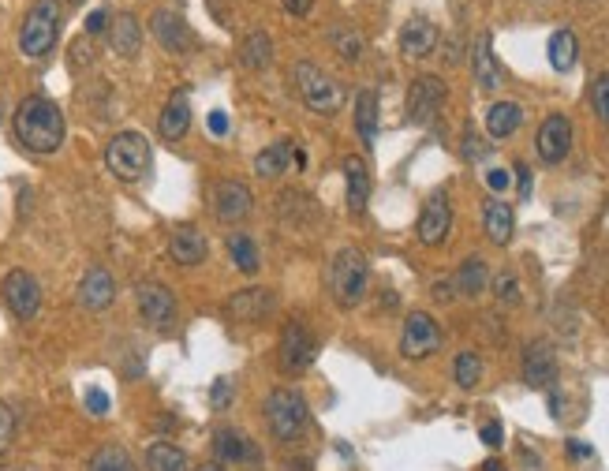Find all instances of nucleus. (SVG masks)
<instances>
[{
	"instance_id": "bb28decb",
	"label": "nucleus",
	"mask_w": 609,
	"mask_h": 471,
	"mask_svg": "<svg viewBox=\"0 0 609 471\" xmlns=\"http://www.w3.org/2000/svg\"><path fill=\"white\" fill-rule=\"evenodd\" d=\"M520 124H524V105H520V101H494V105L486 109V131H490V139H509V135H516Z\"/></svg>"
},
{
	"instance_id": "7c9ffc66",
	"label": "nucleus",
	"mask_w": 609,
	"mask_h": 471,
	"mask_svg": "<svg viewBox=\"0 0 609 471\" xmlns=\"http://www.w3.org/2000/svg\"><path fill=\"white\" fill-rule=\"evenodd\" d=\"M486 281H490L486 262H482L479 255L464 258V262H460V270H456V277H453L456 296H468V300H475V296H482V292H486Z\"/></svg>"
},
{
	"instance_id": "4be33fe9",
	"label": "nucleus",
	"mask_w": 609,
	"mask_h": 471,
	"mask_svg": "<svg viewBox=\"0 0 609 471\" xmlns=\"http://www.w3.org/2000/svg\"><path fill=\"white\" fill-rule=\"evenodd\" d=\"M206 236H202L195 225H180V229H172L169 236V255L176 266H202L206 262Z\"/></svg>"
},
{
	"instance_id": "09e8293b",
	"label": "nucleus",
	"mask_w": 609,
	"mask_h": 471,
	"mask_svg": "<svg viewBox=\"0 0 609 471\" xmlns=\"http://www.w3.org/2000/svg\"><path fill=\"white\" fill-rule=\"evenodd\" d=\"M453 296H456V285H453V281H434V300L449 303Z\"/></svg>"
},
{
	"instance_id": "7ed1b4c3",
	"label": "nucleus",
	"mask_w": 609,
	"mask_h": 471,
	"mask_svg": "<svg viewBox=\"0 0 609 471\" xmlns=\"http://www.w3.org/2000/svg\"><path fill=\"white\" fill-rule=\"evenodd\" d=\"M60 0H34L30 4L27 19H23V27H19V49H23V57L30 60H42L60 38Z\"/></svg>"
},
{
	"instance_id": "f704fd0d",
	"label": "nucleus",
	"mask_w": 609,
	"mask_h": 471,
	"mask_svg": "<svg viewBox=\"0 0 609 471\" xmlns=\"http://www.w3.org/2000/svg\"><path fill=\"white\" fill-rule=\"evenodd\" d=\"M90 471H135V460L124 445H101L90 457Z\"/></svg>"
},
{
	"instance_id": "a878e982",
	"label": "nucleus",
	"mask_w": 609,
	"mask_h": 471,
	"mask_svg": "<svg viewBox=\"0 0 609 471\" xmlns=\"http://www.w3.org/2000/svg\"><path fill=\"white\" fill-rule=\"evenodd\" d=\"M109 45H113V53L116 57H139V49H142V27H139V19L131 12L124 15H116L113 23H109Z\"/></svg>"
},
{
	"instance_id": "c9c22d12",
	"label": "nucleus",
	"mask_w": 609,
	"mask_h": 471,
	"mask_svg": "<svg viewBox=\"0 0 609 471\" xmlns=\"http://www.w3.org/2000/svg\"><path fill=\"white\" fill-rule=\"evenodd\" d=\"M453 378H456V386L460 389H475L482 382V359L479 352H460V356L453 359Z\"/></svg>"
},
{
	"instance_id": "1a4fd4ad",
	"label": "nucleus",
	"mask_w": 609,
	"mask_h": 471,
	"mask_svg": "<svg viewBox=\"0 0 609 471\" xmlns=\"http://www.w3.org/2000/svg\"><path fill=\"white\" fill-rule=\"evenodd\" d=\"M449 98V90L441 83L438 75H419V79H411L408 86V120L415 128H426V124H434V116L441 113V105Z\"/></svg>"
},
{
	"instance_id": "37998d69",
	"label": "nucleus",
	"mask_w": 609,
	"mask_h": 471,
	"mask_svg": "<svg viewBox=\"0 0 609 471\" xmlns=\"http://www.w3.org/2000/svg\"><path fill=\"white\" fill-rule=\"evenodd\" d=\"M479 442L486 445V449H501V442H505V430H501V423H482Z\"/></svg>"
},
{
	"instance_id": "6ab92c4d",
	"label": "nucleus",
	"mask_w": 609,
	"mask_h": 471,
	"mask_svg": "<svg viewBox=\"0 0 609 471\" xmlns=\"http://www.w3.org/2000/svg\"><path fill=\"white\" fill-rule=\"evenodd\" d=\"M113 300H116L113 273L105 270V266H90L83 273V281H79V303H83L86 311H105Z\"/></svg>"
},
{
	"instance_id": "a18cd8bd",
	"label": "nucleus",
	"mask_w": 609,
	"mask_h": 471,
	"mask_svg": "<svg viewBox=\"0 0 609 471\" xmlns=\"http://www.w3.org/2000/svg\"><path fill=\"white\" fill-rule=\"evenodd\" d=\"M105 30H109V12H105V8L86 15V34H90V38H94V34H105Z\"/></svg>"
},
{
	"instance_id": "0eeeda50",
	"label": "nucleus",
	"mask_w": 609,
	"mask_h": 471,
	"mask_svg": "<svg viewBox=\"0 0 609 471\" xmlns=\"http://www.w3.org/2000/svg\"><path fill=\"white\" fill-rule=\"evenodd\" d=\"M0 300L4 307L19 318V322H30L38 307H42V285H38V277L27 270H12L4 281H0Z\"/></svg>"
},
{
	"instance_id": "4d7b16f0",
	"label": "nucleus",
	"mask_w": 609,
	"mask_h": 471,
	"mask_svg": "<svg viewBox=\"0 0 609 471\" xmlns=\"http://www.w3.org/2000/svg\"><path fill=\"white\" fill-rule=\"evenodd\" d=\"M0 120H4V105H0Z\"/></svg>"
},
{
	"instance_id": "f3484780",
	"label": "nucleus",
	"mask_w": 609,
	"mask_h": 471,
	"mask_svg": "<svg viewBox=\"0 0 609 471\" xmlns=\"http://www.w3.org/2000/svg\"><path fill=\"white\" fill-rule=\"evenodd\" d=\"M273 307H277V300H273L270 288H243V292H236L232 300L225 303V314L232 318V322H258V318H266V314H273Z\"/></svg>"
},
{
	"instance_id": "f257e3e1",
	"label": "nucleus",
	"mask_w": 609,
	"mask_h": 471,
	"mask_svg": "<svg viewBox=\"0 0 609 471\" xmlns=\"http://www.w3.org/2000/svg\"><path fill=\"white\" fill-rule=\"evenodd\" d=\"M12 131L15 143L30 150V154H57L68 128H64V113L57 109V101L42 98V94H30L15 109Z\"/></svg>"
},
{
	"instance_id": "393cba45",
	"label": "nucleus",
	"mask_w": 609,
	"mask_h": 471,
	"mask_svg": "<svg viewBox=\"0 0 609 471\" xmlns=\"http://www.w3.org/2000/svg\"><path fill=\"white\" fill-rule=\"evenodd\" d=\"M482 232H486V240L497 243V247H505V243L512 240V232H516V214H512L509 202L490 199L482 206Z\"/></svg>"
},
{
	"instance_id": "412c9836",
	"label": "nucleus",
	"mask_w": 609,
	"mask_h": 471,
	"mask_svg": "<svg viewBox=\"0 0 609 471\" xmlns=\"http://www.w3.org/2000/svg\"><path fill=\"white\" fill-rule=\"evenodd\" d=\"M344 202L352 214H363L370 202V169L363 157H344Z\"/></svg>"
},
{
	"instance_id": "f03ea898",
	"label": "nucleus",
	"mask_w": 609,
	"mask_h": 471,
	"mask_svg": "<svg viewBox=\"0 0 609 471\" xmlns=\"http://www.w3.org/2000/svg\"><path fill=\"white\" fill-rule=\"evenodd\" d=\"M370 288V262L363 251H355V247H340L333 262H329V292H333V300L337 307L344 311H352L363 303Z\"/></svg>"
},
{
	"instance_id": "4468645a",
	"label": "nucleus",
	"mask_w": 609,
	"mask_h": 471,
	"mask_svg": "<svg viewBox=\"0 0 609 471\" xmlns=\"http://www.w3.org/2000/svg\"><path fill=\"white\" fill-rule=\"evenodd\" d=\"M535 150H539L546 165H561L565 161L568 150H572V124H568V116L553 113L542 120L539 135H535Z\"/></svg>"
},
{
	"instance_id": "e433bc0d",
	"label": "nucleus",
	"mask_w": 609,
	"mask_h": 471,
	"mask_svg": "<svg viewBox=\"0 0 609 471\" xmlns=\"http://www.w3.org/2000/svg\"><path fill=\"white\" fill-rule=\"evenodd\" d=\"M329 38H333V49H337V53L348 60V64H355V60L363 57V34H359L355 27H348V23H340V27L333 30Z\"/></svg>"
},
{
	"instance_id": "4c0bfd02",
	"label": "nucleus",
	"mask_w": 609,
	"mask_h": 471,
	"mask_svg": "<svg viewBox=\"0 0 609 471\" xmlns=\"http://www.w3.org/2000/svg\"><path fill=\"white\" fill-rule=\"evenodd\" d=\"M591 105H595V116L609 128V72H602L591 83Z\"/></svg>"
},
{
	"instance_id": "c03bdc74",
	"label": "nucleus",
	"mask_w": 609,
	"mask_h": 471,
	"mask_svg": "<svg viewBox=\"0 0 609 471\" xmlns=\"http://www.w3.org/2000/svg\"><path fill=\"white\" fill-rule=\"evenodd\" d=\"M232 393H236V389H232V382H228V378H217V382H213V389H210L213 408H225V404H232Z\"/></svg>"
},
{
	"instance_id": "c85d7f7f",
	"label": "nucleus",
	"mask_w": 609,
	"mask_h": 471,
	"mask_svg": "<svg viewBox=\"0 0 609 471\" xmlns=\"http://www.w3.org/2000/svg\"><path fill=\"white\" fill-rule=\"evenodd\" d=\"M378 113H382L378 94L374 90H359V98H355V131H359V139H363L367 150L378 146Z\"/></svg>"
},
{
	"instance_id": "6e6d98bb",
	"label": "nucleus",
	"mask_w": 609,
	"mask_h": 471,
	"mask_svg": "<svg viewBox=\"0 0 609 471\" xmlns=\"http://www.w3.org/2000/svg\"><path fill=\"white\" fill-rule=\"evenodd\" d=\"M199 471H225V464H202Z\"/></svg>"
},
{
	"instance_id": "58836bf2",
	"label": "nucleus",
	"mask_w": 609,
	"mask_h": 471,
	"mask_svg": "<svg viewBox=\"0 0 609 471\" xmlns=\"http://www.w3.org/2000/svg\"><path fill=\"white\" fill-rule=\"evenodd\" d=\"M494 292L501 303H509V307H516L520 303V281L512 277V273H497L494 277Z\"/></svg>"
},
{
	"instance_id": "c756f323",
	"label": "nucleus",
	"mask_w": 609,
	"mask_h": 471,
	"mask_svg": "<svg viewBox=\"0 0 609 471\" xmlns=\"http://www.w3.org/2000/svg\"><path fill=\"white\" fill-rule=\"evenodd\" d=\"M240 64L247 72H266L273 64V42L266 30H251L240 42Z\"/></svg>"
},
{
	"instance_id": "13d9d810",
	"label": "nucleus",
	"mask_w": 609,
	"mask_h": 471,
	"mask_svg": "<svg viewBox=\"0 0 609 471\" xmlns=\"http://www.w3.org/2000/svg\"><path fill=\"white\" fill-rule=\"evenodd\" d=\"M68 4H83V0H68Z\"/></svg>"
},
{
	"instance_id": "5fc2aeb1",
	"label": "nucleus",
	"mask_w": 609,
	"mask_h": 471,
	"mask_svg": "<svg viewBox=\"0 0 609 471\" xmlns=\"http://www.w3.org/2000/svg\"><path fill=\"white\" fill-rule=\"evenodd\" d=\"M482 471H505V468H501L497 460H486V464H482Z\"/></svg>"
},
{
	"instance_id": "f8f14e48",
	"label": "nucleus",
	"mask_w": 609,
	"mask_h": 471,
	"mask_svg": "<svg viewBox=\"0 0 609 471\" xmlns=\"http://www.w3.org/2000/svg\"><path fill=\"white\" fill-rule=\"evenodd\" d=\"M419 243L423 247H441L453 232V206H449V195L445 191H434L430 199L423 202V214H419Z\"/></svg>"
},
{
	"instance_id": "a19ab883",
	"label": "nucleus",
	"mask_w": 609,
	"mask_h": 471,
	"mask_svg": "<svg viewBox=\"0 0 609 471\" xmlns=\"http://www.w3.org/2000/svg\"><path fill=\"white\" fill-rule=\"evenodd\" d=\"M109 408H113V400L105 389H86V412L101 419V415H109Z\"/></svg>"
},
{
	"instance_id": "aec40b11",
	"label": "nucleus",
	"mask_w": 609,
	"mask_h": 471,
	"mask_svg": "<svg viewBox=\"0 0 609 471\" xmlns=\"http://www.w3.org/2000/svg\"><path fill=\"white\" fill-rule=\"evenodd\" d=\"M213 457H217V464H247V460H262V453L243 430L221 427L213 434Z\"/></svg>"
},
{
	"instance_id": "ea45409f",
	"label": "nucleus",
	"mask_w": 609,
	"mask_h": 471,
	"mask_svg": "<svg viewBox=\"0 0 609 471\" xmlns=\"http://www.w3.org/2000/svg\"><path fill=\"white\" fill-rule=\"evenodd\" d=\"M464 157H468V161H486V157H490V143H482L471 128L464 131Z\"/></svg>"
},
{
	"instance_id": "2eb2a0df",
	"label": "nucleus",
	"mask_w": 609,
	"mask_h": 471,
	"mask_svg": "<svg viewBox=\"0 0 609 471\" xmlns=\"http://www.w3.org/2000/svg\"><path fill=\"white\" fill-rule=\"evenodd\" d=\"M150 30H154L157 45L169 49V53H187V49L195 45V34H191V27L184 23V15L169 12V8H157V12L150 15Z\"/></svg>"
},
{
	"instance_id": "72a5a7b5",
	"label": "nucleus",
	"mask_w": 609,
	"mask_h": 471,
	"mask_svg": "<svg viewBox=\"0 0 609 471\" xmlns=\"http://www.w3.org/2000/svg\"><path fill=\"white\" fill-rule=\"evenodd\" d=\"M187 453L172 442H154L146 449V471H187Z\"/></svg>"
},
{
	"instance_id": "2f4dec72",
	"label": "nucleus",
	"mask_w": 609,
	"mask_h": 471,
	"mask_svg": "<svg viewBox=\"0 0 609 471\" xmlns=\"http://www.w3.org/2000/svg\"><path fill=\"white\" fill-rule=\"evenodd\" d=\"M550 68L553 72H572L576 68V60H580V42H576V34L572 30H553V38H550Z\"/></svg>"
},
{
	"instance_id": "79ce46f5",
	"label": "nucleus",
	"mask_w": 609,
	"mask_h": 471,
	"mask_svg": "<svg viewBox=\"0 0 609 471\" xmlns=\"http://www.w3.org/2000/svg\"><path fill=\"white\" fill-rule=\"evenodd\" d=\"M12 438H15V415L8 412V404L0 400V453L12 445Z\"/></svg>"
},
{
	"instance_id": "864d4df0",
	"label": "nucleus",
	"mask_w": 609,
	"mask_h": 471,
	"mask_svg": "<svg viewBox=\"0 0 609 471\" xmlns=\"http://www.w3.org/2000/svg\"><path fill=\"white\" fill-rule=\"evenodd\" d=\"M311 4L314 0H284V8H288L292 15H307L311 12Z\"/></svg>"
},
{
	"instance_id": "49530a36",
	"label": "nucleus",
	"mask_w": 609,
	"mask_h": 471,
	"mask_svg": "<svg viewBox=\"0 0 609 471\" xmlns=\"http://www.w3.org/2000/svg\"><path fill=\"white\" fill-rule=\"evenodd\" d=\"M509 184H512V172H505V169L486 172V187H490V191H497V195H501V191H509Z\"/></svg>"
},
{
	"instance_id": "9b49d317",
	"label": "nucleus",
	"mask_w": 609,
	"mask_h": 471,
	"mask_svg": "<svg viewBox=\"0 0 609 471\" xmlns=\"http://www.w3.org/2000/svg\"><path fill=\"white\" fill-rule=\"evenodd\" d=\"M135 303H139V314L146 326L172 329V322H176V296H172L169 285H161V281H142V285L135 288Z\"/></svg>"
},
{
	"instance_id": "6e6552de",
	"label": "nucleus",
	"mask_w": 609,
	"mask_h": 471,
	"mask_svg": "<svg viewBox=\"0 0 609 471\" xmlns=\"http://www.w3.org/2000/svg\"><path fill=\"white\" fill-rule=\"evenodd\" d=\"M441 348V326L426 311H411L400 329V356L430 359Z\"/></svg>"
},
{
	"instance_id": "9d476101",
	"label": "nucleus",
	"mask_w": 609,
	"mask_h": 471,
	"mask_svg": "<svg viewBox=\"0 0 609 471\" xmlns=\"http://www.w3.org/2000/svg\"><path fill=\"white\" fill-rule=\"evenodd\" d=\"M277 352H281L277 359H281L284 374H303L314 363V356H318V341H314V333L303 322H288L281 329Z\"/></svg>"
},
{
	"instance_id": "423d86ee",
	"label": "nucleus",
	"mask_w": 609,
	"mask_h": 471,
	"mask_svg": "<svg viewBox=\"0 0 609 471\" xmlns=\"http://www.w3.org/2000/svg\"><path fill=\"white\" fill-rule=\"evenodd\" d=\"M296 90L311 113L329 116L344 105V90H340V83L326 72V68L311 64V60H299L296 64Z\"/></svg>"
},
{
	"instance_id": "39448f33",
	"label": "nucleus",
	"mask_w": 609,
	"mask_h": 471,
	"mask_svg": "<svg viewBox=\"0 0 609 471\" xmlns=\"http://www.w3.org/2000/svg\"><path fill=\"white\" fill-rule=\"evenodd\" d=\"M262 412H266V427H270L273 438L277 442H292L299 430L307 427V412L311 408H307V397L296 386H277L266 397Z\"/></svg>"
},
{
	"instance_id": "603ef678",
	"label": "nucleus",
	"mask_w": 609,
	"mask_h": 471,
	"mask_svg": "<svg viewBox=\"0 0 609 471\" xmlns=\"http://www.w3.org/2000/svg\"><path fill=\"white\" fill-rule=\"evenodd\" d=\"M591 453H595V449H591V445L576 442V438H572V442H568V457H576V460H587V457H591Z\"/></svg>"
},
{
	"instance_id": "dca6fc26",
	"label": "nucleus",
	"mask_w": 609,
	"mask_h": 471,
	"mask_svg": "<svg viewBox=\"0 0 609 471\" xmlns=\"http://www.w3.org/2000/svg\"><path fill=\"white\" fill-rule=\"evenodd\" d=\"M524 382L531 389H553L557 382V356L550 341H531L524 348Z\"/></svg>"
},
{
	"instance_id": "473e14b6",
	"label": "nucleus",
	"mask_w": 609,
	"mask_h": 471,
	"mask_svg": "<svg viewBox=\"0 0 609 471\" xmlns=\"http://www.w3.org/2000/svg\"><path fill=\"white\" fill-rule=\"evenodd\" d=\"M228 258L236 262V270L240 273H258L262 266V251H258V243L247 236V232H228Z\"/></svg>"
},
{
	"instance_id": "3c124183",
	"label": "nucleus",
	"mask_w": 609,
	"mask_h": 471,
	"mask_svg": "<svg viewBox=\"0 0 609 471\" xmlns=\"http://www.w3.org/2000/svg\"><path fill=\"white\" fill-rule=\"evenodd\" d=\"M516 176H520V199H527L531 195V169H527L524 161L516 165Z\"/></svg>"
},
{
	"instance_id": "ddd939ff",
	"label": "nucleus",
	"mask_w": 609,
	"mask_h": 471,
	"mask_svg": "<svg viewBox=\"0 0 609 471\" xmlns=\"http://www.w3.org/2000/svg\"><path fill=\"white\" fill-rule=\"evenodd\" d=\"M255 210V195H251V187L240 184V180H221V184L213 187V214L221 225H236L243 217H251Z\"/></svg>"
},
{
	"instance_id": "20e7f679",
	"label": "nucleus",
	"mask_w": 609,
	"mask_h": 471,
	"mask_svg": "<svg viewBox=\"0 0 609 471\" xmlns=\"http://www.w3.org/2000/svg\"><path fill=\"white\" fill-rule=\"evenodd\" d=\"M150 161H154V150H150L142 131H120V135H113L109 146H105V165H109V172H113L116 180H124V184L142 180V176L150 172Z\"/></svg>"
},
{
	"instance_id": "8fccbe9b",
	"label": "nucleus",
	"mask_w": 609,
	"mask_h": 471,
	"mask_svg": "<svg viewBox=\"0 0 609 471\" xmlns=\"http://www.w3.org/2000/svg\"><path fill=\"white\" fill-rule=\"evenodd\" d=\"M206 124H210V131H213V135H225V131H228V116L221 113V109H213V113H210V120H206Z\"/></svg>"
},
{
	"instance_id": "de8ad7c7",
	"label": "nucleus",
	"mask_w": 609,
	"mask_h": 471,
	"mask_svg": "<svg viewBox=\"0 0 609 471\" xmlns=\"http://www.w3.org/2000/svg\"><path fill=\"white\" fill-rule=\"evenodd\" d=\"M86 64H90V45L83 38V42L71 45V68H86Z\"/></svg>"
},
{
	"instance_id": "5701e85b",
	"label": "nucleus",
	"mask_w": 609,
	"mask_h": 471,
	"mask_svg": "<svg viewBox=\"0 0 609 471\" xmlns=\"http://www.w3.org/2000/svg\"><path fill=\"white\" fill-rule=\"evenodd\" d=\"M187 128H191V98H187V90H176L169 101H165V109H161V120H157V135L161 139H184Z\"/></svg>"
},
{
	"instance_id": "a211bd4d",
	"label": "nucleus",
	"mask_w": 609,
	"mask_h": 471,
	"mask_svg": "<svg viewBox=\"0 0 609 471\" xmlns=\"http://www.w3.org/2000/svg\"><path fill=\"white\" fill-rule=\"evenodd\" d=\"M438 49V27L426 19V15H415L400 27V53L411 60H423Z\"/></svg>"
},
{
	"instance_id": "cd10ccee",
	"label": "nucleus",
	"mask_w": 609,
	"mask_h": 471,
	"mask_svg": "<svg viewBox=\"0 0 609 471\" xmlns=\"http://www.w3.org/2000/svg\"><path fill=\"white\" fill-rule=\"evenodd\" d=\"M288 165H296V143H292V139H277V143H270L255 157V172L258 176H266V180L284 176Z\"/></svg>"
},
{
	"instance_id": "b1692460",
	"label": "nucleus",
	"mask_w": 609,
	"mask_h": 471,
	"mask_svg": "<svg viewBox=\"0 0 609 471\" xmlns=\"http://www.w3.org/2000/svg\"><path fill=\"white\" fill-rule=\"evenodd\" d=\"M471 75L482 90H497L501 86V64L494 57V38L490 34H479L475 45H471Z\"/></svg>"
}]
</instances>
